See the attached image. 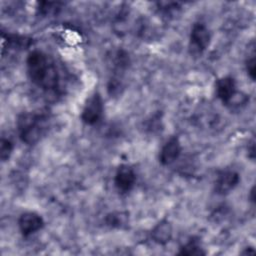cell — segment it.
Masks as SVG:
<instances>
[{
	"label": "cell",
	"instance_id": "obj_16",
	"mask_svg": "<svg viewBox=\"0 0 256 256\" xmlns=\"http://www.w3.org/2000/svg\"><path fill=\"white\" fill-rule=\"evenodd\" d=\"M62 3L61 2H47V1H41L37 4V13L41 16H48L51 14L57 13L61 8Z\"/></svg>",
	"mask_w": 256,
	"mask_h": 256
},
{
	"label": "cell",
	"instance_id": "obj_18",
	"mask_svg": "<svg viewBox=\"0 0 256 256\" xmlns=\"http://www.w3.org/2000/svg\"><path fill=\"white\" fill-rule=\"evenodd\" d=\"M254 42L252 44V47L249 49L250 51L248 52V56L246 57L245 60V68L248 76L252 81L255 80L256 76V65H255V48H254Z\"/></svg>",
	"mask_w": 256,
	"mask_h": 256
},
{
	"label": "cell",
	"instance_id": "obj_1",
	"mask_svg": "<svg viewBox=\"0 0 256 256\" xmlns=\"http://www.w3.org/2000/svg\"><path fill=\"white\" fill-rule=\"evenodd\" d=\"M27 74L38 88L54 92L60 86V74L54 60L43 51L33 50L26 59Z\"/></svg>",
	"mask_w": 256,
	"mask_h": 256
},
{
	"label": "cell",
	"instance_id": "obj_11",
	"mask_svg": "<svg viewBox=\"0 0 256 256\" xmlns=\"http://www.w3.org/2000/svg\"><path fill=\"white\" fill-rule=\"evenodd\" d=\"M172 234V225L168 220H161L160 222H158L153 227L150 233L152 240L159 245L167 244L171 240Z\"/></svg>",
	"mask_w": 256,
	"mask_h": 256
},
{
	"label": "cell",
	"instance_id": "obj_4",
	"mask_svg": "<svg viewBox=\"0 0 256 256\" xmlns=\"http://www.w3.org/2000/svg\"><path fill=\"white\" fill-rule=\"evenodd\" d=\"M104 112L103 99L99 92H94L87 98L81 112V121L86 125L97 124Z\"/></svg>",
	"mask_w": 256,
	"mask_h": 256
},
{
	"label": "cell",
	"instance_id": "obj_14",
	"mask_svg": "<svg viewBox=\"0 0 256 256\" xmlns=\"http://www.w3.org/2000/svg\"><path fill=\"white\" fill-rule=\"evenodd\" d=\"M143 127H144V130L150 134H155V133H158L159 131H161L162 127H163L162 113L158 111V112L152 114L149 118H147L143 122Z\"/></svg>",
	"mask_w": 256,
	"mask_h": 256
},
{
	"label": "cell",
	"instance_id": "obj_17",
	"mask_svg": "<svg viewBox=\"0 0 256 256\" xmlns=\"http://www.w3.org/2000/svg\"><path fill=\"white\" fill-rule=\"evenodd\" d=\"M249 102V96L243 92L237 91L233 97L229 100V102L226 104L228 108L231 110H241L243 107H245Z\"/></svg>",
	"mask_w": 256,
	"mask_h": 256
},
{
	"label": "cell",
	"instance_id": "obj_21",
	"mask_svg": "<svg viewBox=\"0 0 256 256\" xmlns=\"http://www.w3.org/2000/svg\"><path fill=\"white\" fill-rule=\"evenodd\" d=\"M251 253H254L253 247H247V248L245 249V251L242 252V254H251Z\"/></svg>",
	"mask_w": 256,
	"mask_h": 256
},
{
	"label": "cell",
	"instance_id": "obj_2",
	"mask_svg": "<svg viewBox=\"0 0 256 256\" xmlns=\"http://www.w3.org/2000/svg\"><path fill=\"white\" fill-rule=\"evenodd\" d=\"M50 117L46 111L22 112L16 121L20 140L26 145H34L47 133Z\"/></svg>",
	"mask_w": 256,
	"mask_h": 256
},
{
	"label": "cell",
	"instance_id": "obj_22",
	"mask_svg": "<svg viewBox=\"0 0 256 256\" xmlns=\"http://www.w3.org/2000/svg\"><path fill=\"white\" fill-rule=\"evenodd\" d=\"M254 187H252L251 188V190H250V195H249V198H250V201L251 202H254L255 201V197H254Z\"/></svg>",
	"mask_w": 256,
	"mask_h": 256
},
{
	"label": "cell",
	"instance_id": "obj_3",
	"mask_svg": "<svg viewBox=\"0 0 256 256\" xmlns=\"http://www.w3.org/2000/svg\"><path fill=\"white\" fill-rule=\"evenodd\" d=\"M211 35L208 27L203 22H195L189 35V52L193 56L202 55L208 48Z\"/></svg>",
	"mask_w": 256,
	"mask_h": 256
},
{
	"label": "cell",
	"instance_id": "obj_6",
	"mask_svg": "<svg viewBox=\"0 0 256 256\" xmlns=\"http://www.w3.org/2000/svg\"><path fill=\"white\" fill-rule=\"evenodd\" d=\"M136 183V173L132 167L126 164L120 165L114 176V184L121 193L130 192Z\"/></svg>",
	"mask_w": 256,
	"mask_h": 256
},
{
	"label": "cell",
	"instance_id": "obj_7",
	"mask_svg": "<svg viewBox=\"0 0 256 256\" xmlns=\"http://www.w3.org/2000/svg\"><path fill=\"white\" fill-rule=\"evenodd\" d=\"M44 226V220L36 212H24L19 216L18 219V227L21 234L24 237H28L39 230H41Z\"/></svg>",
	"mask_w": 256,
	"mask_h": 256
},
{
	"label": "cell",
	"instance_id": "obj_20",
	"mask_svg": "<svg viewBox=\"0 0 256 256\" xmlns=\"http://www.w3.org/2000/svg\"><path fill=\"white\" fill-rule=\"evenodd\" d=\"M247 151H248V157L251 160H254L255 159V142H254V139H252L249 142L248 147H247Z\"/></svg>",
	"mask_w": 256,
	"mask_h": 256
},
{
	"label": "cell",
	"instance_id": "obj_12",
	"mask_svg": "<svg viewBox=\"0 0 256 256\" xmlns=\"http://www.w3.org/2000/svg\"><path fill=\"white\" fill-rule=\"evenodd\" d=\"M128 213L123 211L110 212L104 218L105 225L112 229H120L125 227L128 224Z\"/></svg>",
	"mask_w": 256,
	"mask_h": 256
},
{
	"label": "cell",
	"instance_id": "obj_10",
	"mask_svg": "<svg viewBox=\"0 0 256 256\" xmlns=\"http://www.w3.org/2000/svg\"><path fill=\"white\" fill-rule=\"evenodd\" d=\"M2 44L3 48L7 46L10 50H24L30 47L33 44V40L27 36H22L18 34H11V33H4L2 31Z\"/></svg>",
	"mask_w": 256,
	"mask_h": 256
},
{
	"label": "cell",
	"instance_id": "obj_5",
	"mask_svg": "<svg viewBox=\"0 0 256 256\" xmlns=\"http://www.w3.org/2000/svg\"><path fill=\"white\" fill-rule=\"evenodd\" d=\"M240 182V175L235 170L225 169L218 172L215 182L214 190L218 195H226L234 190Z\"/></svg>",
	"mask_w": 256,
	"mask_h": 256
},
{
	"label": "cell",
	"instance_id": "obj_19",
	"mask_svg": "<svg viewBox=\"0 0 256 256\" xmlns=\"http://www.w3.org/2000/svg\"><path fill=\"white\" fill-rule=\"evenodd\" d=\"M13 148H14V145L11 139L2 136L0 140V157L3 162L7 161L10 158L13 152Z\"/></svg>",
	"mask_w": 256,
	"mask_h": 256
},
{
	"label": "cell",
	"instance_id": "obj_15",
	"mask_svg": "<svg viewBox=\"0 0 256 256\" xmlns=\"http://www.w3.org/2000/svg\"><path fill=\"white\" fill-rule=\"evenodd\" d=\"M155 5L158 13L165 17H172L175 14H177L181 9V4L179 2L160 1V2H156Z\"/></svg>",
	"mask_w": 256,
	"mask_h": 256
},
{
	"label": "cell",
	"instance_id": "obj_8",
	"mask_svg": "<svg viewBox=\"0 0 256 256\" xmlns=\"http://www.w3.org/2000/svg\"><path fill=\"white\" fill-rule=\"evenodd\" d=\"M181 151L182 147L179 138L173 136L168 139L162 146L159 152V162L164 166L170 165L179 158Z\"/></svg>",
	"mask_w": 256,
	"mask_h": 256
},
{
	"label": "cell",
	"instance_id": "obj_9",
	"mask_svg": "<svg viewBox=\"0 0 256 256\" xmlns=\"http://www.w3.org/2000/svg\"><path fill=\"white\" fill-rule=\"evenodd\" d=\"M215 92L217 98L226 105L237 92L235 79L232 76H223L217 79L215 83Z\"/></svg>",
	"mask_w": 256,
	"mask_h": 256
},
{
	"label": "cell",
	"instance_id": "obj_13",
	"mask_svg": "<svg viewBox=\"0 0 256 256\" xmlns=\"http://www.w3.org/2000/svg\"><path fill=\"white\" fill-rule=\"evenodd\" d=\"M178 254L187 255V256H192V255L198 256V255H204L205 251H203V248L201 247L199 239L196 237H192L180 247Z\"/></svg>",
	"mask_w": 256,
	"mask_h": 256
}]
</instances>
